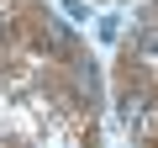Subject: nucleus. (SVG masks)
Wrapping results in <instances>:
<instances>
[{"label":"nucleus","instance_id":"nucleus-1","mask_svg":"<svg viewBox=\"0 0 158 148\" xmlns=\"http://www.w3.org/2000/svg\"><path fill=\"white\" fill-rule=\"evenodd\" d=\"M48 48H53V53H69V27H63V21L48 27Z\"/></svg>","mask_w":158,"mask_h":148},{"label":"nucleus","instance_id":"nucleus-2","mask_svg":"<svg viewBox=\"0 0 158 148\" xmlns=\"http://www.w3.org/2000/svg\"><path fill=\"white\" fill-rule=\"evenodd\" d=\"M137 48L148 58H158V27H137Z\"/></svg>","mask_w":158,"mask_h":148},{"label":"nucleus","instance_id":"nucleus-3","mask_svg":"<svg viewBox=\"0 0 158 148\" xmlns=\"http://www.w3.org/2000/svg\"><path fill=\"white\" fill-rule=\"evenodd\" d=\"M63 16H74V21H85L90 11H85V0H63Z\"/></svg>","mask_w":158,"mask_h":148}]
</instances>
